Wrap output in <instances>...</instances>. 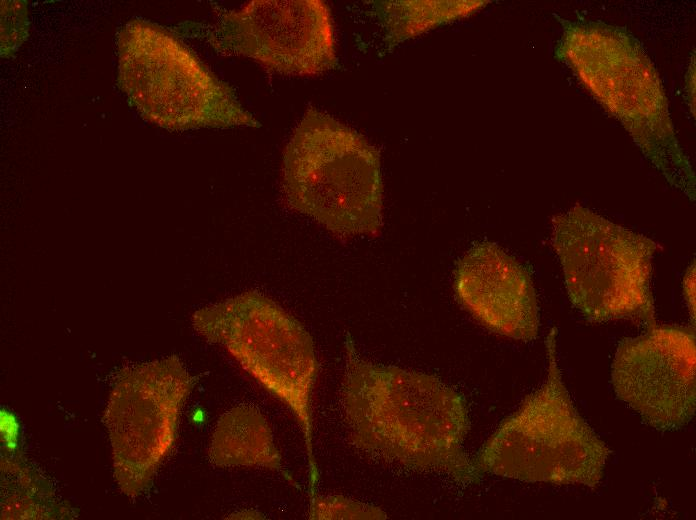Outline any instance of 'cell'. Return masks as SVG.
I'll use <instances>...</instances> for the list:
<instances>
[{
	"label": "cell",
	"instance_id": "277c9868",
	"mask_svg": "<svg viewBox=\"0 0 696 520\" xmlns=\"http://www.w3.org/2000/svg\"><path fill=\"white\" fill-rule=\"evenodd\" d=\"M547 376L488 438L473 459L478 472L529 483L600 484L611 450L579 414L563 382L557 328L545 340Z\"/></svg>",
	"mask_w": 696,
	"mask_h": 520
},
{
	"label": "cell",
	"instance_id": "9a60e30c",
	"mask_svg": "<svg viewBox=\"0 0 696 520\" xmlns=\"http://www.w3.org/2000/svg\"><path fill=\"white\" fill-rule=\"evenodd\" d=\"M683 295L691 317V322L695 324V261L686 269L683 277Z\"/></svg>",
	"mask_w": 696,
	"mask_h": 520
},
{
	"label": "cell",
	"instance_id": "2e32d148",
	"mask_svg": "<svg viewBox=\"0 0 696 520\" xmlns=\"http://www.w3.org/2000/svg\"><path fill=\"white\" fill-rule=\"evenodd\" d=\"M694 58L692 59L691 65L689 67V70L686 74V79H685V90H686V97L687 101L689 102L690 108L693 110V115H694V108H695V66H694Z\"/></svg>",
	"mask_w": 696,
	"mask_h": 520
},
{
	"label": "cell",
	"instance_id": "7c38bea8",
	"mask_svg": "<svg viewBox=\"0 0 696 520\" xmlns=\"http://www.w3.org/2000/svg\"><path fill=\"white\" fill-rule=\"evenodd\" d=\"M209 454L216 466L263 467L281 472L293 483L282 468L281 456L266 419L253 407L239 406L220 418Z\"/></svg>",
	"mask_w": 696,
	"mask_h": 520
},
{
	"label": "cell",
	"instance_id": "52a82bcc",
	"mask_svg": "<svg viewBox=\"0 0 696 520\" xmlns=\"http://www.w3.org/2000/svg\"><path fill=\"white\" fill-rule=\"evenodd\" d=\"M551 241L568 297L585 319L657 325L651 290L654 240L576 204L553 217Z\"/></svg>",
	"mask_w": 696,
	"mask_h": 520
},
{
	"label": "cell",
	"instance_id": "5b68a950",
	"mask_svg": "<svg viewBox=\"0 0 696 520\" xmlns=\"http://www.w3.org/2000/svg\"><path fill=\"white\" fill-rule=\"evenodd\" d=\"M192 324L206 340L224 346L295 416L304 439L309 498L315 497L319 471L313 452L311 397L318 361L308 331L275 301L257 291H246L197 310Z\"/></svg>",
	"mask_w": 696,
	"mask_h": 520
},
{
	"label": "cell",
	"instance_id": "7a4b0ae2",
	"mask_svg": "<svg viewBox=\"0 0 696 520\" xmlns=\"http://www.w3.org/2000/svg\"><path fill=\"white\" fill-rule=\"evenodd\" d=\"M554 16L562 27L555 58L620 122L665 180L694 201L691 162L676 135L658 71L639 40L621 26Z\"/></svg>",
	"mask_w": 696,
	"mask_h": 520
},
{
	"label": "cell",
	"instance_id": "8fae6325",
	"mask_svg": "<svg viewBox=\"0 0 696 520\" xmlns=\"http://www.w3.org/2000/svg\"><path fill=\"white\" fill-rule=\"evenodd\" d=\"M453 289L462 307L488 330L519 341L537 337L539 307L531 275L498 244H473L456 265Z\"/></svg>",
	"mask_w": 696,
	"mask_h": 520
},
{
	"label": "cell",
	"instance_id": "30bf717a",
	"mask_svg": "<svg viewBox=\"0 0 696 520\" xmlns=\"http://www.w3.org/2000/svg\"><path fill=\"white\" fill-rule=\"evenodd\" d=\"M613 390L648 426L673 431L696 409L694 327L655 325L623 339L611 366Z\"/></svg>",
	"mask_w": 696,
	"mask_h": 520
},
{
	"label": "cell",
	"instance_id": "5bb4252c",
	"mask_svg": "<svg viewBox=\"0 0 696 520\" xmlns=\"http://www.w3.org/2000/svg\"><path fill=\"white\" fill-rule=\"evenodd\" d=\"M310 519H385L380 508L354 501L342 496L310 499Z\"/></svg>",
	"mask_w": 696,
	"mask_h": 520
},
{
	"label": "cell",
	"instance_id": "8992f818",
	"mask_svg": "<svg viewBox=\"0 0 696 520\" xmlns=\"http://www.w3.org/2000/svg\"><path fill=\"white\" fill-rule=\"evenodd\" d=\"M118 83L143 118L169 130L260 126L188 47L144 20L119 33Z\"/></svg>",
	"mask_w": 696,
	"mask_h": 520
},
{
	"label": "cell",
	"instance_id": "3957f363",
	"mask_svg": "<svg viewBox=\"0 0 696 520\" xmlns=\"http://www.w3.org/2000/svg\"><path fill=\"white\" fill-rule=\"evenodd\" d=\"M288 205L341 237L375 236L382 226L380 154L366 137L310 107L282 162Z\"/></svg>",
	"mask_w": 696,
	"mask_h": 520
},
{
	"label": "cell",
	"instance_id": "4fadbf2b",
	"mask_svg": "<svg viewBox=\"0 0 696 520\" xmlns=\"http://www.w3.org/2000/svg\"><path fill=\"white\" fill-rule=\"evenodd\" d=\"M483 0L374 1L373 11L388 50L442 25L461 20L485 7Z\"/></svg>",
	"mask_w": 696,
	"mask_h": 520
},
{
	"label": "cell",
	"instance_id": "9c48e42d",
	"mask_svg": "<svg viewBox=\"0 0 696 520\" xmlns=\"http://www.w3.org/2000/svg\"><path fill=\"white\" fill-rule=\"evenodd\" d=\"M213 47L250 58L285 76H315L337 67L331 11L321 0H253L220 13Z\"/></svg>",
	"mask_w": 696,
	"mask_h": 520
},
{
	"label": "cell",
	"instance_id": "6da1fadb",
	"mask_svg": "<svg viewBox=\"0 0 696 520\" xmlns=\"http://www.w3.org/2000/svg\"><path fill=\"white\" fill-rule=\"evenodd\" d=\"M342 399L354 446L410 470L444 474L467 486L481 474L464 450V397L439 378L360 357L345 340Z\"/></svg>",
	"mask_w": 696,
	"mask_h": 520
},
{
	"label": "cell",
	"instance_id": "ba28073f",
	"mask_svg": "<svg viewBox=\"0 0 696 520\" xmlns=\"http://www.w3.org/2000/svg\"><path fill=\"white\" fill-rule=\"evenodd\" d=\"M194 382L176 356L122 371L105 421L115 475L125 493L143 490L171 451L180 411Z\"/></svg>",
	"mask_w": 696,
	"mask_h": 520
}]
</instances>
